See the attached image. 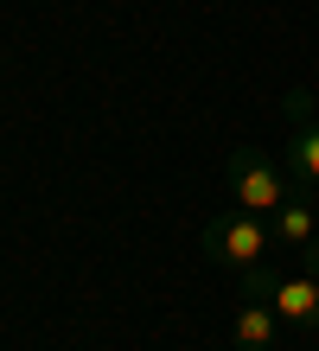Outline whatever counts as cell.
<instances>
[{"instance_id": "cell-7", "label": "cell", "mask_w": 319, "mask_h": 351, "mask_svg": "<svg viewBox=\"0 0 319 351\" xmlns=\"http://www.w3.org/2000/svg\"><path fill=\"white\" fill-rule=\"evenodd\" d=\"M300 262H307V275H319V237H313L307 250H300Z\"/></svg>"}, {"instance_id": "cell-1", "label": "cell", "mask_w": 319, "mask_h": 351, "mask_svg": "<svg viewBox=\"0 0 319 351\" xmlns=\"http://www.w3.org/2000/svg\"><path fill=\"white\" fill-rule=\"evenodd\" d=\"M294 198V179L281 160H268L262 147H230V204L249 217H274Z\"/></svg>"}, {"instance_id": "cell-5", "label": "cell", "mask_w": 319, "mask_h": 351, "mask_svg": "<svg viewBox=\"0 0 319 351\" xmlns=\"http://www.w3.org/2000/svg\"><path fill=\"white\" fill-rule=\"evenodd\" d=\"M268 230H274V250H281V256H300L307 243L319 237V198L313 192H294L281 211L268 217Z\"/></svg>"}, {"instance_id": "cell-6", "label": "cell", "mask_w": 319, "mask_h": 351, "mask_svg": "<svg viewBox=\"0 0 319 351\" xmlns=\"http://www.w3.org/2000/svg\"><path fill=\"white\" fill-rule=\"evenodd\" d=\"M230 339H237V351H274V339H281V313H274L268 300H249L237 306V319H230Z\"/></svg>"}, {"instance_id": "cell-2", "label": "cell", "mask_w": 319, "mask_h": 351, "mask_svg": "<svg viewBox=\"0 0 319 351\" xmlns=\"http://www.w3.org/2000/svg\"><path fill=\"white\" fill-rule=\"evenodd\" d=\"M243 294L249 300H268L274 313H281L287 326H300V332H319V275H307V268H249L243 275Z\"/></svg>"}, {"instance_id": "cell-4", "label": "cell", "mask_w": 319, "mask_h": 351, "mask_svg": "<svg viewBox=\"0 0 319 351\" xmlns=\"http://www.w3.org/2000/svg\"><path fill=\"white\" fill-rule=\"evenodd\" d=\"M287 147H281V167L294 179V192H319V102L307 90H287Z\"/></svg>"}, {"instance_id": "cell-3", "label": "cell", "mask_w": 319, "mask_h": 351, "mask_svg": "<svg viewBox=\"0 0 319 351\" xmlns=\"http://www.w3.org/2000/svg\"><path fill=\"white\" fill-rule=\"evenodd\" d=\"M204 256L217 268H237V275H249V268H262L274 256V230L268 217H249V211H224L204 223Z\"/></svg>"}]
</instances>
